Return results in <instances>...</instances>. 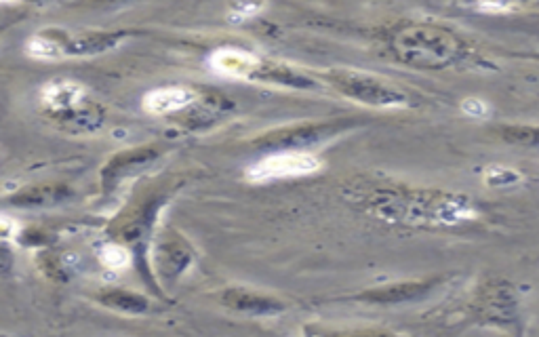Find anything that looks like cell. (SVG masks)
Segmentation results:
<instances>
[{"label": "cell", "instance_id": "1", "mask_svg": "<svg viewBox=\"0 0 539 337\" xmlns=\"http://www.w3.org/2000/svg\"><path fill=\"white\" fill-rule=\"evenodd\" d=\"M375 213L390 222L413 226H459L478 217L468 196L438 190L396 192L377 198Z\"/></svg>", "mask_w": 539, "mask_h": 337}, {"label": "cell", "instance_id": "2", "mask_svg": "<svg viewBox=\"0 0 539 337\" xmlns=\"http://www.w3.org/2000/svg\"><path fill=\"white\" fill-rule=\"evenodd\" d=\"M396 55L415 68L441 70L455 66L470 55L462 38L445 28L417 26L396 36Z\"/></svg>", "mask_w": 539, "mask_h": 337}, {"label": "cell", "instance_id": "3", "mask_svg": "<svg viewBox=\"0 0 539 337\" xmlns=\"http://www.w3.org/2000/svg\"><path fill=\"white\" fill-rule=\"evenodd\" d=\"M323 161L310 152H278L270 154L262 161L247 169V180L255 184H266L276 180H291V177H304L321 171Z\"/></svg>", "mask_w": 539, "mask_h": 337}, {"label": "cell", "instance_id": "4", "mask_svg": "<svg viewBox=\"0 0 539 337\" xmlns=\"http://www.w3.org/2000/svg\"><path fill=\"white\" fill-rule=\"evenodd\" d=\"M339 89H344L350 97H356L358 102L369 104V106H379V108H394V106H405L407 97L388 87L386 83H379L371 76H361V74H337Z\"/></svg>", "mask_w": 539, "mask_h": 337}, {"label": "cell", "instance_id": "5", "mask_svg": "<svg viewBox=\"0 0 539 337\" xmlns=\"http://www.w3.org/2000/svg\"><path fill=\"white\" fill-rule=\"evenodd\" d=\"M209 62L217 74L230 78H251L257 70H262V62L253 53L236 47L217 49Z\"/></svg>", "mask_w": 539, "mask_h": 337}, {"label": "cell", "instance_id": "6", "mask_svg": "<svg viewBox=\"0 0 539 337\" xmlns=\"http://www.w3.org/2000/svg\"><path fill=\"white\" fill-rule=\"evenodd\" d=\"M41 97L43 104L53 112H72L83 106L87 91L74 81H53L45 85Z\"/></svg>", "mask_w": 539, "mask_h": 337}, {"label": "cell", "instance_id": "7", "mask_svg": "<svg viewBox=\"0 0 539 337\" xmlns=\"http://www.w3.org/2000/svg\"><path fill=\"white\" fill-rule=\"evenodd\" d=\"M194 93L184 87H161L144 97V110L152 116H165L177 110H184L192 104Z\"/></svg>", "mask_w": 539, "mask_h": 337}, {"label": "cell", "instance_id": "8", "mask_svg": "<svg viewBox=\"0 0 539 337\" xmlns=\"http://www.w3.org/2000/svg\"><path fill=\"white\" fill-rule=\"evenodd\" d=\"M497 133L506 144L539 152V125H504Z\"/></svg>", "mask_w": 539, "mask_h": 337}, {"label": "cell", "instance_id": "9", "mask_svg": "<svg viewBox=\"0 0 539 337\" xmlns=\"http://www.w3.org/2000/svg\"><path fill=\"white\" fill-rule=\"evenodd\" d=\"M118 43H121V38L114 34H89V36L76 38L74 43L66 45V53L68 55H93V53L108 51Z\"/></svg>", "mask_w": 539, "mask_h": 337}, {"label": "cell", "instance_id": "10", "mask_svg": "<svg viewBox=\"0 0 539 337\" xmlns=\"http://www.w3.org/2000/svg\"><path fill=\"white\" fill-rule=\"evenodd\" d=\"M28 49H30V55H34L38 59H59V57L68 55L66 45H62L59 41H55V38H49L45 34L34 36Z\"/></svg>", "mask_w": 539, "mask_h": 337}, {"label": "cell", "instance_id": "11", "mask_svg": "<svg viewBox=\"0 0 539 337\" xmlns=\"http://www.w3.org/2000/svg\"><path fill=\"white\" fill-rule=\"evenodd\" d=\"M523 180V175L518 173L516 169H510V167H489L487 173H485V182L489 186H495V188H508V186H516L518 182Z\"/></svg>", "mask_w": 539, "mask_h": 337}, {"label": "cell", "instance_id": "12", "mask_svg": "<svg viewBox=\"0 0 539 337\" xmlns=\"http://www.w3.org/2000/svg\"><path fill=\"white\" fill-rule=\"evenodd\" d=\"M102 264L108 268V270H125L129 264H131V255L125 247H118V245H108L104 247L102 251Z\"/></svg>", "mask_w": 539, "mask_h": 337}, {"label": "cell", "instance_id": "13", "mask_svg": "<svg viewBox=\"0 0 539 337\" xmlns=\"http://www.w3.org/2000/svg\"><path fill=\"white\" fill-rule=\"evenodd\" d=\"M262 11V3L259 0H238L234 7V19H249Z\"/></svg>", "mask_w": 539, "mask_h": 337}, {"label": "cell", "instance_id": "14", "mask_svg": "<svg viewBox=\"0 0 539 337\" xmlns=\"http://www.w3.org/2000/svg\"><path fill=\"white\" fill-rule=\"evenodd\" d=\"M13 232H17V224L11 222L9 215H3V236L5 239H11Z\"/></svg>", "mask_w": 539, "mask_h": 337}, {"label": "cell", "instance_id": "15", "mask_svg": "<svg viewBox=\"0 0 539 337\" xmlns=\"http://www.w3.org/2000/svg\"><path fill=\"white\" fill-rule=\"evenodd\" d=\"M523 59H533V62H539V53H523Z\"/></svg>", "mask_w": 539, "mask_h": 337}, {"label": "cell", "instance_id": "16", "mask_svg": "<svg viewBox=\"0 0 539 337\" xmlns=\"http://www.w3.org/2000/svg\"><path fill=\"white\" fill-rule=\"evenodd\" d=\"M5 3H17V0H5Z\"/></svg>", "mask_w": 539, "mask_h": 337}]
</instances>
